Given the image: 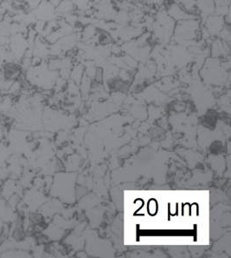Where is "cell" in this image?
<instances>
[{
    "label": "cell",
    "instance_id": "2",
    "mask_svg": "<svg viewBox=\"0 0 231 258\" xmlns=\"http://www.w3.org/2000/svg\"><path fill=\"white\" fill-rule=\"evenodd\" d=\"M37 20L49 22L56 19V7L48 0H42L40 5L34 11H32Z\"/></svg>",
    "mask_w": 231,
    "mask_h": 258
},
{
    "label": "cell",
    "instance_id": "10",
    "mask_svg": "<svg viewBox=\"0 0 231 258\" xmlns=\"http://www.w3.org/2000/svg\"><path fill=\"white\" fill-rule=\"evenodd\" d=\"M75 7L81 12H86L89 8V0H71Z\"/></svg>",
    "mask_w": 231,
    "mask_h": 258
},
{
    "label": "cell",
    "instance_id": "9",
    "mask_svg": "<svg viewBox=\"0 0 231 258\" xmlns=\"http://www.w3.org/2000/svg\"><path fill=\"white\" fill-rule=\"evenodd\" d=\"M230 36L231 33L230 29H229V25L226 24L217 37H219L218 38H220L222 41L226 42V43H228V44H230Z\"/></svg>",
    "mask_w": 231,
    "mask_h": 258
},
{
    "label": "cell",
    "instance_id": "4",
    "mask_svg": "<svg viewBox=\"0 0 231 258\" xmlns=\"http://www.w3.org/2000/svg\"><path fill=\"white\" fill-rule=\"evenodd\" d=\"M167 14L171 17L175 22L185 20V19H194L197 17L193 16L190 13H187L184 8H182L177 2H172L169 5L166 9Z\"/></svg>",
    "mask_w": 231,
    "mask_h": 258
},
{
    "label": "cell",
    "instance_id": "5",
    "mask_svg": "<svg viewBox=\"0 0 231 258\" xmlns=\"http://www.w3.org/2000/svg\"><path fill=\"white\" fill-rule=\"evenodd\" d=\"M226 42H223L220 38H212L210 39V44H209V50L213 57H217L219 56H226L229 53L230 46Z\"/></svg>",
    "mask_w": 231,
    "mask_h": 258
},
{
    "label": "cell",
    "instance_id": "6",
    "mask_svg": "<svg viewBox=\"0 0 231 258\" xmlns=\"http://www.w3.org/2000/svg\"><path fill=\"white\" fill-rule=\"evenodd\" d=\"M196 8L198 15L202 17L203 19L215 14L214 0H197Z\"/></svg>",
    "mask_w": 231,
    "mask_h": 258
},
{
    "label": "cell",
    "instance_id": "1",
    "mask_svg": "<svg viewBox=\"0 0 231 258\" xmlns=\"http://www.w3.org/2000/svg\"><path fill=\"white\" fill-rule=\"evenodd\" d=\"M201 27L202 24L198 18L176 22L172 40L175 44L187 47L191 42L201 39Z\"/></svg>",
    "mask_w": 231,
    "mask_h": 258
},
{
    "label": "cell",
    "instance_id": "11",
    "mask_svg": "<svg viewBox=\"0 0 231 258\" xmlns=\"http://www.w3.org/2000/svg\"><path fill=\"white\" fill-rule=\"evenodd\" d=\"M3 50L4 48L0 47V62L5 59V57H7V51H4Z\"/></svg>",
    "mask_w": 231,
    "mask_h": 258
},
{
    "label": "cell",
    "instance_id": "7",
    "mask_svg": "<svg viewBox=\"0 0 231 258\" xmlns=\"http://www.w3.org/2000/svg\"><path fill=\"white\" fill-rule=\"evenodd\" d=\"M17 194V182L13 178H8L0 184V196L7 201Z\"/></svg>",
    "mask_w": 231,
    "mask_h": 258
},
{
    "label": "cell",
    "instance_id": "3",
    "mask_svg": "<svg viewBox=\"0 0 231 258\" xmlns=\"http://www.w3.org/2000/svg\"><path fill=\"white\" fill-rule=\"evenodd\" d=\"M203 27L206 30L209 36L211 38H215L218 36L220 32L222 31V28L226 25L224 18L218 15H210L203 19Z\"/></svg>",
    "mask_w": 231,
    "mask_h": 258
},
{
    "label": "cell",
    "instance_id": "8",
    "mask_svg": "<svg viewBox=\"0 0 231 258\" xmlns=\"http://www.w3.org/2000/svg\"><path fill=\"white\" fill-rule=\"evenodd\" d=\"M75 4L71 0H62L56 7V13L57 16H65L67 14L73 13L75 11Z\"/></svg>",
    "mask_w": 231,
    "mask_h": 258
}]
</instances>
